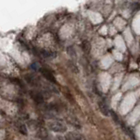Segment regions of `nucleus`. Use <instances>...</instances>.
Wrapping results in <instances>:
<instances>
[{
  "mask_svg": "<svg viewBox=\"0 0 140 140\" xmlns=\"http://www.w3.org/2000/svg\"><path fill=\"white\" fill-rule=\"evenodd\" d=\"M48 126L52 131H55V132H62V131H66V126L62 123L58 122V121H53L48 124Z\"/></svg>",
  "mask_w": 140,
  "mask_h": 140,
  "instance_id": "obj_1",
  "label": "nucleus"
},
{
  "mask_svg": "<svg viewBox=\"0 0 140 140\" xmlns=\"http://www.w3.org/2000/svg\"><path fill=\"white\" fill-rule=\"evenodd\" d=\"M40 72H41V74L44 75V77L46 78L48 81H50V82H55L54 76L53 75V74L51 73L49 70H47L46 68H41L40 69Z\"/></svg>",
  "mask_w": 140,
  "mask_h": 140,
  "instance_id": "obj_2",
  "label": "nucleus"
},
{
  "mask_svg": "<svg viewBox=\"0 0 140 140\" xmlns=\"http://www.w3.org/2000/svg\"><path fill=\"white\" fill-rule=\"evenodd\" d=\"M99 108H100V109L102 110V112H103V114H105L106 116L109 115V109H108V107L105 105V103H103V102H100V103H99Z\"/></svg>",
  "mask_w": 140,
  "mask_h": 140,
  "instance_id": "obj_3",
  "label": "nucleus"
},
{
  "mask_svg": "<svg viewBox=\"0 0 140 140\" xmlns=\"http://www.w3.org/2000/svg\"><path fill=\"white\" fill-rule=\"evenodd\" d=\"M121 126H122V128H123V130H124V131H125V133H126L127 135L129 136V137H131V138H133V139H135V136H134V134L132 133V131H131L130 129L129 128H127L126 126H124V124H121Z\"/></svg>",
  "mask_w": 140,
  "mask_h": 140,
  "instance_id": "obj_4",
  "label": "nucleus"
},
{
  "mask_svg": "<svg viewBox=\"0 0 140 140\" xmlns=\"http://www.w3.org/2000/svg\"><path fill=\"white\" fill-rule=\"evenodd\" d=\"M33 99H34L37 103H42V102H43L42 95H40L39 94H34V95H33Z\"/></svg>",
  "mask_w": 140,
  "mask_h": 140,
  "instance_id": "obj_5",
  "label": "nucleus"
},
{
  "mask_svg": "<svg viewBox=\"0 0 140 140\" xmlns=\"http://www.w3.org/2000/svg\"><path fill=\"white\" fill-rule=\"evenodd\" d=\"M87 45H88V43H87L86 41L82 43V47H84L83 49L85 50V51H87V49H88V46H87Z\"/></svg>",
  "mask_w": 140,
  "mask_h": 140,
  "instance_id": "obj_6",
  "label": "nucleus"
}]
</instances>
